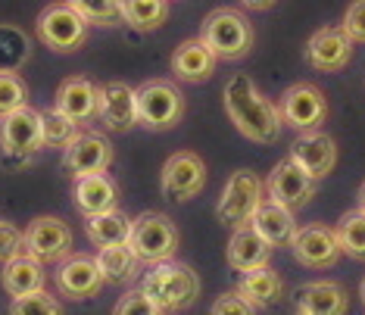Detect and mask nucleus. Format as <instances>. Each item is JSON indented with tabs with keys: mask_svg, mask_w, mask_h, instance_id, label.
I'll use <instances>...</instances> for the list:
<instances>
[{
	"mask_svg": "<svg viewBox=\"0 0 365 315\" xmlns=\"http://www.w3.org/2000/svg\"><path fill=\"white\" fill-rule=\"evenodd\" d=\"M222 100H225V113H228L231 125L247 140H253V144H275L284 135L278 103H272L253 85V78L244 76V72L228 78L225 91H222Z\"/></svg>",
	"mask_w": 365,
	"mask_h": 315,
	"instance_id": "obj_1",
	"label": "nucleus"
},
{
	"mask_svg": "<svg viewBox=\"0 0 365 315\" xmlns=\"http://www.w3.org/2000/svg\"><path fill=\"white\" fill-rule=\"evenodd\" d=\"M140 290L160 306V312H181L197 303L200 296V275L187 262H178L175 256L163 262H150V269L140 275Z\"/></svg>",
	"mask_w": 365,
	"mask_h": 315,
	"instance_id": "obj_2",
	"label": "nucleus"
},
{
	"mask_svg": "<svg viewBox=\"0 0 365 315\" xmlns=\"http://www.w3.org/2000/svg\"><path fill=\"white\" fill-rule=\"evenodd\" d=\"M200 41L215 53L219 63H237L250 56L256 44V29L235 6H219L203 19Z\"/></svg>",
	"mask_w": 365,
	"mask_h": 315,
	"instance_id": "obj_3",
	"label": "nucleus"
},
{
	"mask_svg": "<svg viewBox=\"0 0 365 315\" xmlns=\"http://www.w3.org/2000/svg\"><path fill=\"white\" fill-rule=\"evenodd\" d=\"M38 150H44L41 110L22 103L0 115V153H4L6 169H26V165H31Z\"/></svg>",
	"mask_w": 365,
	"mask_h": 315,
	"instance_id": "obj_4",
	"label": "nucleus"
},
{
	"mask_svg": "<svg viewBox=\"0 0 365 315\" xmlns=\"http://www.w3.org/2000/svg\"><path fill=\"white\" fill-rule=\"evenodd\" d=\"M135 100L138 125L147 131H172L187 113V100L181 94V88L165 78H150L140 88H135Z\"/></svg>",
	"mask_w": 365,
	"mask_h": 315,
	"instance_id": "obj_5",
	"label": "nucleus"
},
{
	"mask_svg": "<svg viewBox=\"0 0 365 315\" xmlns=\"http://www.w3.org/2000/svg\"><path fill=\"white\" fill-rule=\"evenodd\" d=\"M128 247L135 250L140 265L163 262V259H172V256L178 253L181 231H178V225L165 212L147 210V212H140V215L131 219Z\"/></svg>",
	"mask_w": 365,
	"mask_h": 315,
	"instance_id": "obj_6",
	"label": "nucleus"
},
{
	"mask_svg": "<svg viewBox=\"0 0 365 315\" xmlns=\"http://www.w3.org/2000/svg\"><path fill=\"white\" fill-rule=\"evenodd\" d=\"M88 31H91V22L69 4V0L44 6L38 16V22H35L38 41L53 53H76L78 47H85Z\"/></svg>",
	"mask_w": 365,
	"mask_h": 315,
	"instance_id": "obj_7",
	"label": "nucleus"
},
{
	"mask_svg": "<svg viewBox=\"0 0 365 315\" xmlns=\"http://www.w3.org/2000/svg\"><path fill=\"white\" fill-rule=\"evenodd\" d=\"M262 197H265V181L256 175L253 169H237L235 175L225 181L222 197L215 200V222H219L222 228L247 225Z\"/></svg>",
	"mask_w": 365,
	"mask_h": 315,
	"instance_id": "obj_8",
	"label": "nucleus"
},
{
	"mask_svg": "<svg viewBox=\"0 0 365 315\" xmlns=\"http://www.w3.org/2000/svg\"><path fill=\"white\" fill-rule=\"evenodd\" d=\"M206 181H210V169H206L203 156L194 150H178L163 162L160 187L163 197L172 203H187L203 194Z\"/></svg>",
	"mask_w": 365,
	"mask_h": 315,
	"instance_id": "obj_9",
	"label": "nucleus"
},
{
	"mask_svg": "<svg viewBox=\"0 0 365 315\" xmlns=\"http://www.w3.org/2000/svg\"><path fill=\"white\" fill-rule=\"evenodd\" d=\"M278 113H281L284 128L309 131V128L325 125L331 106H328V97L322 88H315L312 81H297V85H290L284 94H281Z\"/></svg>",
	"mask_w": 365,
	"mask_h": 315,
	"instance_id": "obj_10",
	"label": "nucleus"
},
{
	"mask_svg": "<svg viewBox=\"0 0 365 315\" xmlns=\"http://www.w3.org/2000/svg\"><path fill=\"white\" fill-rule=\"evenodd\" d=\"M315 190H319V181H315L294 156H284V160L269 172V178H265V197L284 203L287 210H294V212H300L312 203Z\"/></svg>",
	"mask_w": 365,
	"mask_h": 315,
	"instance_id": "obj_11",
	"label": "nucleus"
},
{
	"mask_svg": "<svg viewBox=\"0 0 365 315\" xmlns=\"http://www.w3.org/2000/svg\"><path fill=\"white\" fill-rule=\"evenodd\" d=\"M53 284H56V294L60 296L81 303V300H94V296L103 290L106 281L101 275V265H97L94 256L69 253L66 259L56 262Z\"/></svg>",
	"mask_w": 365,
	"mask_h": 315,
	"instance_id": "obj_12",
	"label": "nucleus"
},
{
	"mask_svg": "<svg viewBox=\"0 0 365 315\" xmlns=\"http://www.w3.org/2000/svg\"><path fill=\"white\" fill-rule=\"evenodd\" d=\"M22 244H26V253L35 256L38 262L56 265L72 253V228L60 215H38L22 231Z\"/></svg>",
	"mask_w": 365,
	"mask_h": 315,
	"instance_id": "obj_13",
	"label": "nucleus"
},
{
	"mask_svg": "<svg viewBox=\"0 0 365 315\" xmlns=\"http://www.w3.org/2000/svg\"><path fill=\"white\" fill-rule=\"evenodd\" d=\"M113 160H115V147L101 131H78L63 147V169L72 178L94 175V172H110Z\"/></svg>",
	"mask_w": 365,
	"mask_h": 315,
	"instance_id": "obj_14",
	"label": "nucleus"
},
{
	"mask_svg": "<svg viewBox=\"0 0 365 315\" xmlns=\"http://www.w3.org/2000/svg\"><path fill=\"white\" fill-rule=\"evenodd\" d=\"M294 253V259L303 269H334L340 262V244H337V231L322 222H309V225L297 228L294 240L287 247Z\"/></svg>",
	"mask_w": 365,
	"mask_h": 315,
	"instance_id": "obj_15",
	"label": "nucleus"
},
{
	"mask_svg": "<svg viewBox=\"0 0 365 315\" xmlns=\"http://www.w3.org/2000/svg\"><path fill=\"white\" fill-rule=\"evenodd\" d=\"M353 47H356V41L346 35L344 26H322V29L312 31L309 41H306L303 56L315 72H328L331 76V72H340L350 66Z\"/></svg>",
	"mask_w": 365,
	"mask_h": 315,
	"instance_id": "obj_16",
	"label": "nucleus"
},
{
	"mask_svg": "<svg viewBox=\"0 0 365 315\" xmlns=\"http://www.w3.org/2000/svg\"><path fill=\"white\" fill-rule=\"evenodd\" d=\"M97 119L103 122L106 131L125 135L138 125V100L135 88L128 81H106L101 85V103H97Z\"/></svg>",
	"mask_w": 365,
	"mask_h": 315,
	"instance_id": "obj_17",
	"label": "nucleus"
},
{
	"mask_svg": "<svg viewBox=\"0 0 365 315\" xmlns=\"http://www.w3.org/2000/svg\"><path fill=\"white\" fill-rule=\"evenodd\" d=\"M290 156H294L315 181H322V178H328L337 165V140L325 135L322 128L300 131L297 140L290 144Z\"/></svg>",
	"mask_w": 365,
	"mask_h": 315,
	"instance_id": "obj_18",
	"label": "nucleus"
},
{
	"mask_svg": "<svg viewBox=\"0 0 365 315\" xmlns=\"http://www.w3.org/2000/svg\"><path fill=\"white\" fill-rule=\"evenodd\" d=\"M294 309L303 315H340L350 309V296L346 287L331 278L306 281L294 290Z\"/></svg>",
	"mask_w": 365,
	"mask_h": 315,
	"instance_id": "obj_19",
	"label": "nucleus"
},
{
	"mask_svg": "<svg viewBox=\"0 0 365 315\" xmlns=\"http://www.w3.org/2000/svg\"><path fill=\"white\" fill-rule=\"evenodd\" d=\"M272 253H275V247H272L250 222L231 228V237H228V247H225V262H228L231 272L240 275V272H247V269L265 265L272 259Z\"/></svg>",
	"mask_w": 365,
	"mask_h": 315,
	"instance_id": "obj_20",
	"label": "nucleus"
},
{
	"mask_svg": "<svg viewBox=\"0 0 365 315\" xmlns=\"http://www.w3.org/2000/svg\"><path fill=\"white\" fill-rule=\"evenodd\" d=\"M215 53L203 44L200 38H187L172 51V76L185 85H203L215 76Z\"/></svg>",
	"mask_w": 365,
	"mask_h": 315,
	"instance_id": "obj_21",
	"label": "nucleus"
},
{
	"mask_svg": "<svg viewBox=\"0 0 365 315\" xmlns=\"http://www.w3.org/2000/svg\"><path fill=\"white\" fill-rule=\"evenodd\" d=\"M97 103H101V88L85 76H72L56 88V110L66 113L69 119H76L78 125L97 119Z\"/></svg>",
	"mask_w": 365,
	"mask_h": 315,
	"instance_id": "obj_22",
	"label": "nucleus"
},
{
	"mask_svg": "<svg viewBox=\"0 0 365 315\" xmlns=\"http://www.w3.org/2000/svg\"><path fill=\"white\" fill-rule=\"evenodd\" d=\"M250 225L259 231V234L269 240L272 247H290V240L297 234V219H294V210H287L284 203L272 200V197H262L259 206L253 210L250 215Z\"/></svg>",
	"mask_w": 365,
	"mask_h": 315,
	"instance_id": "obj_23",
	"label": "nucleus"
},
{
	"mask_svg": "<svg viewBox=\"0 0 365 315\" xmlns=\"http://www.w3.org/2000/svg\"><path fill=\"white\" fill-rule=\"evenodd\" d=\"M72 197H76V210L81 215H94L119 206V185L110 178V172H94V175L76 178Z\"/></svg>",
	"mask_w": 365,
	"mask_h": 315,
	"instance_id": "obj_24",
	"label": "nucleus"
},
{
	"mask_svg": "<svg viewBox=\"0 0 365 315\" xmlns=\"http://www.w3.org/2000/svg\"><path fill=\"white\" fill-rule=\"evenodd\" d=\"M237 290L250 300L256 309H269V306H275L281 296H284V278L278 275L275 269H272L269 262L265 265H256V269H247L240 272V281H237Z\"/></svg>",
	"mask_w": 365,
	"mask_h": 315,
	"instance_id": "obj_25",
	"label": "nucleus"
},
{
	"mask_svg": "<svg viewBox=\"0 0 365 315\" xmlns=\"http://www.w3.org/2000/svg\"><path fill=\"white\" fill-rule=\"evenodd\" d=\"M44 262H38L35 256H29L22 250L19 256H13L10 262H4V275H0V284L10 296H22V294H31V290L44 287Z\"/></svg>",
	"mask_w": 365,
	"mask_h": 315,
	"instance_id": "obj_26",
	"label": "nucleus"
},
{
	"mask_svg": "<svg viewBox=\"0 0 365 315\" xmlns=\"http://www.w3.org/2000/svg\"><path fill=\"white\" fill-rule=\"evenodd\" d=\"M97 265H101V275L106 284H128L140 275V259L135 250L125 244H110V247H97Z\"/></svg>",
	"mask_w": 365,
	"mask_h": 315,
	"instance_id": "obj_27",
	"label": "nucleus"
},
{
	"mask_svg": "<svg viewBox=\"0 0 365 315\" xmlns=\"http://www.w3.org/2000/svg\"><path fill=\"white\" fill-rule=\"evenodd\" d=\"M131 231V215L122 212L119 206L94 215H85V234L94 247H110V244H125Z\"/></svg>",
	"mask_w": 365,
	"mask_h": 315,
	"instance_id": "obj_28",
	"label": "nucleus"
},
{
	"mask_svg": "<svg viewBox=\"0 0 365 315\" xmlns=\"http://www.w3.org/2000/svg\"><path fill=\"white\" fill-rule=\"evenodd\" d=\"M165 19H169V0H122V22L140 35L163 29Z\"/></svg>",
	"mask_w": 365,
	"mask_h": 315,
	"instance_id": "obj_29",
	"label": "nucleus"
},
{
	"mask_svg": "<svg viewBox=\"0 0 365 315\" xmlns=\"http://www.w3.org/2000/svg\"><path fill=\"white\" fill-rule=\"evenodd\" d=\"M31 60V38L13 22H0V72H22Z\"/></svg>",
	"mask_w": 365,
	"mask_h": 315,
	"instance_id": "obj_30",
	"label": "nucleus"
},
{
	"mask_svg": "<svg viewBox=\"0 0 365 315\" xmlns=\"http://www.w3.org/2000/svg\"><path fill=\"white\" fill-rule=\"evenodd\" d=\"M337 244H340V253L350 256L356 262H365V210H350L340 215L337 222Z\"/></svg>",
	"mask_w": 365,
	"mask_h": 315,
	"instance_id": "obj_31",
	"label": "nucleus"
},
{
	"mask_svg": "<svg viewBox=\"0 0 365 315\" xmlns=\"http://www.w3.org/2000/svg\"><path fill=\"white\" fill-rule=\"evenodd\" d=\"M81 131V125L76 119H69L66 113H60L56 106L51 110H41V138H44V147H56L63 150L72 138Z\"/></svg>",
	"mask_w": 365,
	"mask_h": 315,
	"instance_id": "obj_32",
	"label": "nucleus"
},
{
	"mask_svg": "<svg viewBox=\"0 0 365 315\" xmlns=\"http://www.w3.org/2000/svg\"><path fill=\"white\" fill-rule=\"evenodd\" d=\"M91 26L113 29L122 22V0H69Z\"/></svg>",
	"mask_w": 365,
	"mask_h": 315,
	"instance_id": "obj_33",
	"label": "nucleus"
},
{
	"mask_svg": "<svg viewBox=\"0 0 365 315\" xmlns=\"http://www.w3.org/2000/svg\"><path fill=\"white\" fill-rule=\"evenodd\" d=\"M10 312L13 315H60L63 312V303L56 300L53 294H47L44 287H38V290H31V294L13 296Z\"/></svg>",
	"mask_w": 365,
	"mask_h": 315,
	"instance_id": "obj_34",
	"label": "nucleus"
},
{
	"mask_svg": "<svg viewBox=\"0 0 365 315\" xmlns=\"http://www.w3.org/2000/svg\"><path fill=\"white\" fill-rule=\"evenodd\" d=\"M29 103V85L19 72H0V115Z\"/></svg>",
	"mask_w": 365,
	"mask_h": 315,
	"instance_id": "obj_35",
	"label": "nucleus"
},
{
	"mask_svg": "<svg viewBox=\"0 0 365 315\" xmlns=\"http://www.w3.org/2000/svg\"><path fill=\"white\" fill-rule=\"evenodd\" d=\"M113 312H115V315H163L160 306H156L140 287L125 290V294L119 296V303H115Z\"/></svg>",
	"mask_w": 365,
	"mask_h": 315,
	"instance_id": "obj_36",
	"label": "nucleus"
},
{
	"mask_svg": "<svg viewBox=\"0 0 365 315\" xmlns=\"http://www.w3.org/2000/svg\"><path fill=\"white\" fill-rule=\"evenodd\" d=\"M210 309H212L215 315H253V312H259L250 300H247L244 294H240L237 287H235V290H225V294H219Z\"/></svg>",
	"mask_w": 365,
	"mask_h": 315,
	"instance_id": "obj_37",
	"label": "nucleus"
},
{
	"mask_svg": "<svg viewBox=\"0 0 365 315\" xmlns=\"http://www.w3.org/2000/svg\"><path fill=\"white\" fill-rule=\"evenodd\" d=\"M26 250V244H22V231L13 225V222L0 219V265L10 262L13 256H19Z\"/></svg>",
	"mask_w": 365,
	"mask_h": 315,
	"instance_id": "obj_38",
	"label": "nucleus"
},
{
	"mask_svg": "<svg viewBox=\"0 0 365 315\" xmlns=\"http://www.w3.org/2000/svg\"><path fill=\"white\" fill-rule=\"evenodd\" d=\"M340 26H344V31L356 41V44H365V0H353V4L346 6Z\"/></svg>",
	"mask_w": 365,
	"mask_h": 315,
	"instance_id": "obj_39",
	"label": "nucleus"
},
{
	"mask_svg": "<svg viewBox=\"0 0 365 315\" xmlns=\"http://www.w3.org/2000/svg\"><path fill=\"white\" fill-rule=\"evenodd\" d=\"M278 0H240V6H247V10H253V13H265V10H272Z\"/></svg>",
	"mask_w": 365,
	"mask_h": 315,
	"instance_id": "obj_40",
	"label": "nucleus"
},
{
	"mask_svg": "<svg viewBox=\"0 0 365 315\" xmlns=\"http://www.w3.org/2000/svg\"><path fill=\"white\" fill-rule=\"evenodd\" d=\"M359 210H365V181H362V187H359Z\"/></svg>",
	"mask_w": 365,
	"mask_h": 315,
	"instance_id": "obj_41",
	"label": "nucleus"
},
{
	"mask_svg": "<svg viewBox=\"0 0 365 315\" xmlns=\"http://www.w3.org/2000/svg\"><path fill=\"white\" fill-rule=\"evenodd\" d=\"M359 296H362V306H365V278L359 281Z\"/></svg>",
	"mask_w": 365,
	"mask_h": 315,
	"instance_id": "obj_42",
	"label": "nucleus"
}]
</instances>
